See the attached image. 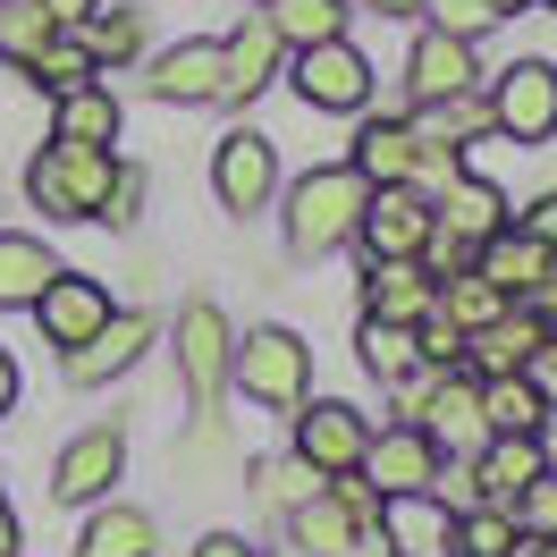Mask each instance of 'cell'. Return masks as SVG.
<instances>
[{
	"label": "cell",
	"mask_w": 557,
	"mask_h": 557,
	"mask_svg": "<svg viewBox=\"0 0 557 557\" xmlns=\"http://www.w3.org/2000/svg\"><path fill=\"white\" fill-rule=\"evenodd\" d=\"M17 406V363H9V347H0V414Z\"/></svg>",
	"instance_id": "7dc6e473"
},
{
	"label": "cell",
	"mask_w": 557,
	"mask_h": 557,
	"mask_svg": "<svg viewBox=\"0 0 557 557\" xmlns=\"http://www.w3.org/2000/svg\"><path fill=\"white\" fill-rule=\"evenodd\" d=\"M422 17H431V35H456V42H482L498 26L490 0H422Z\"/></svg>",
	"instance_id": "8d00e7d4"
},
{
	"label": "cell",
	"mask_w": 557,
	"mask_h": 557,
	"mask_svg": "<svg viewBox=\"0 0 557 557\" xmlns=\"http://www.w3.org/2000/svg\"><path fill=\"white\" fill-rule=\"evenodd\" d=\"M363 177L338 161V170H313L287 186V253L296 262H321V253H338V245L355 237V220H363Z\"/></svg>",
	"instance_id": "6da1fadb"
},
{
	"label": "cell",
	"mask_w": 557,
	"mask_h": 557,
	"mask_svg": "<svg viewBox=\"0 0 557 557\" xmlns=\"http://www.w3.org/2000/svg\"><path fill=\"white\" fill-rule=\"evenodd\" d=\"M287 532H296V549H305V557H347V549H363V516H347L330 490H313L305 507H287Z\"/></svg>",
	"instance_id": "d4e9b609"
},
{
	"label": "cell",
	"mask_w": 557,
	"mask_h": 557,
	"mask_svg": "<svg viewBox=\"0 0 557 557\" xmlns=\"http://www.w3.org/2000/svg\"><path fill=\"white\" fill-rule=\"evenodd\" d=\"M507 516H516V532H523V541H557V473H541V482L523 490Z\"/></svg>",
	"instance_id": "ab89813d"
},
{
	"label": "cell",
	"mask_w": 557,
	"mask_h": 557,
	"mask_svg": "<svg viewBox=\"0 0 557 557\" xmlns=\"http://www.w3.org/2000/svg\"><path fill=\"white\" fill-rule=\"evenodd\" d=\"M490 119L516 144H549L557 136V69L549 60H516L490 76Z\"/></svg>",
	"instance_id": "277c9868"
},
{
	"label": "cell",
	"mask_w": 557,
	"mask_h": 557,
	"mask_svg": "<svg viewBox=\"0 0 557 557\" xmlns=\"http://www.w3.org/2000/svg\"><path fill=\"white\" fill-rule=\"evenodd\" d=\"M119 473H127V440L102 422V431H85V440H69V448H60V465H51V490H60L69 507H85V498H102Z\"/></svg>",
	"instance_id": "9a60e30c"
},
{
	"label": "cell",
	"mask_w": 557,
	"mask_h": 557,
	"mask_svg": "<svg viewBox=\"0 0 557 557\" xmlns=\"http://www.w3.org/2000/svg\"><path fill=\"white\" fill-rule=\"evenodd\" d=\"M228 381L253 397V406H305V381H313V347L296 330H245L228 347Z\"/></svg>",
	"instance_id": "7a4b0ae2"
},
{
	"label": "cell",
	"mask_w": 557,
	"mask_h": 557,
	"mask_svg": "<svg viewBox=\"0 0 557 557\" xmlns=\"http://www.w3.org/2000/svg\"><path fill=\"white\" fill-rule=\"evenodd\" d=\"M549 465H541V440H482V465H473V507H516L523 490L541 482Z\"/></svg>",
	"instance_id": "ffe728a7"
},
{
	"label": "cell",
	"mask_w": 557,
	"mask_h": 557,
	"mask_svg": "<svg viewBox=\"0 0 557 557\" xmlns=\"http://www.w3.org/2000/svg\"><path fill=\"white\" fill-rule=\"evenodd\" d=\"M523 381H532V397H541V406L557 414V330L541 338V347H532V363H523Z\"/></svg>",
	"instance_id": "b9f144b4"
},
{
	"label": "cell",
	"mask_w": 557,
	"mask_h": 557,
	"mask_svg": "<svg viewBox=\"0 0 557 557\" xmlns=\"http://www.w3.org/2000/svg\"><path fill=\"white\" fill-rule=\"evenodd\" d=\"M355 473H372V490H381V498L431 490V482H440V440H431L422 422H397V431H381V440L363 448V465H355Z\"/></svg>",
	"instance_id": "8fae6325"
},
{
	"label": "cell",
	"mask_w": 557,
	"mask_h": 557,
	"mask_svg": "<svg viewBox=\"0 0 557 557\" xmlns=\"http://www.w3.org/2000/svg\"><path fill=\"white\" fill-rule=\"evenodd\" d=\"M51 271H60V262H51L42 237H0V305H35Z\"/></svg>",
	"instance_id": "4dcf8cb0"
},
{
	"label": "cell",
	"mask_w": 557,
	"mask_h": 557,
	"mask_svg": "<svg viewBox=\"0 0 557 557\" xmlns=\"http://www.w3.org/2000/svg\"><path fill=\"white\" fill-rule=\"evenodd\" d=\"M456 557H523L516 516H498V507H456Z\"/></svg>",
	"instance_id": "836d02e7"
},
{
	"label": "cell",
	"mask_w": 557,
	"mask_h": 557,
	"mask_svg": "<svg viewBox=\"0 0 557 557\" xmlns=\"http://www.w3.org/2000/svg\"><path fill=\"white\" fill-rule=\"evenodd\" d=\"M296 94H305V110H363L372 102V60L347 35L313 42V51H296Z\"/></svg>",
	"instance_id": "ba28073f"
},
{
	"label": "cell",
	"mask_w": 557,
	"mask_h": 557,
	"mask_svg": "<svg viewBox=\"0 0 557 557\" xmlns=\"http://www.w3.org/2000/svg\"><path fill=\"white\" fill-rule=\"evenodd\" d=\"M195 557H253V549H245L237 532H203V541H195Z\"/></svg>",
	"instance_id": "f6af8a7d"
},
{
	"label": "cell",
	"mask_w": 557,
	"mask_h": 557,
	"mask_svg": "<svg viewBox=\"0 0 557 557\" xmlns=\"http://www.w3.org/2000/svg\"><path fill=\"white\" fill-rule=\"evenodd\" d=\"M278 557H305V549H278Z\"/></svg>",
	"instance_id": "816d5d0a"
},
{
	"label": "cell",
	"mask_w": 557,
	"mask_h": 557,
	"mask_svg": "<svg viewBox=\"0 0 557 557\" xmlns=\"http://www.w3.org/2000/svg\"><path fill=\"white\" fill-rule=\"evenodd\" d=\"M414 161H422V136H414V127L372 119V127L355 136V161H347V170L363 177V186H414Z\"/></svg>",
	"instance_id": "7402d4cb"
},
{
	"label": "cell",
	"mask_w": 557,
	"mask_h": 557,
	"mask_svg": "<svg viewBox=\"0 0 557 557\" xmlns=\"http://www.w3.org/2000/svg\"><path fill=\"white\" fill-rule=\"evenodd\" d=\"M253 482H262V498H278V507H305L321 490V473L305 456H271V465H253Z\"/></svg>",
	"instance_id": "74e56055"
},
{
	"label": "cell",
	"mask_w": 557,
	"mask_h": 557,
	"mask_svg": "<svg viewBox=\"0 0 557 557\" xmlns=\"http://www.w3.org/2000/svg\"><path fill=\"white\" fill-rule=\"evenodd\" d=\"M42 17H51V26H76V17H94V9H102V0H35Z\"/></svg>",
	"instance_id": "ee69618b"
},
{
	"label": "cell",
	"mask_w": 557,
	"mask_h": 557,
	"mask_svg": "<svg viewBox=\"0 0 557 557\" xmlns=\"http://www.w3.org/2000/svg\"><path fill=\"white\" fill-rule=\"evenodd\" d=\"M414 355L431 363V372H456V355H465V330H456V321L431 305V313L414 321Z\"/></svg>",
	"instance_id": "f35d334b"
},
{
	"label": "cell",
	"mask_w": 557,
	"mask_h": 557,
	"mask_svg": "<svg viewBox=\"0 0 557 557\" xmlns=\"http://www.w3.org/2000/svg\"><path fill=\"white\" fill-rule=\"evenodd\" d=\"M152 102H220V42H177L152 60Z\"/></svg>",
	"instance_id": "603a6c76"
},
{
	"label": "cell",
	"mask_w": 557,
	"mask_h": 557,
	"mask_svg": "<svg viewBox=\"0 0 557 557\" xmlns=\"http://www.w3.org/2000/svg\"><path fill=\"white\" fill-rule=\"evenodd\" d=\"M60 35V26H51V17H42L35 0H0V51H9V60H17V69H26V60H35L42 42Z\"/></svg>",
	"instance_id": "d590c367"
},
{
	"label": "cell",
	"mask_w": 557,
	"mask_h": 557,
	"mask_svg": "<svg viewBox=\"0 0 557 557\" xmlns=\"http://www.w3.org/2000/svg\"><path fill=\"white\" fill-rule=\"evenodd\" d=\"M541 338H549V330H541V313H532V305H507L490 330H473V338H465V355H456V363H473L482 381H498V372H523Z\"/></svg>",
	"instance_id": "d6986e66"
},
{
	"label": "cell",
	"mask_w": 557,
	"mask_h": 557,
	"mask_svg": "<svg viewBox=\"0 0 557 557\" xmlns=\"http://www.w3.org/2000/svg\"><path fill=\"white\" fill-rule=\"evenodd\" d=\"M490 9H498V17H507V9H523V0H490Z\"/></svg>",
	"instance_id": "f907efd6"
},
{
	"label": "cell",
	"mask_w": 557,
	"mask_h": 557,
	"mask_svg": "<svg viewBox=\"0 0 557 557\" xmlns=\"http://www.w3.org/2000/svg\"><path fill=\"white\" fill-rule=\"evenodd\" d=\"M422 237H431V203H422L414 186H372L363 195V220H355L363 262H414Z\"/></svg>",
	"instance_id": "5b68a950"
},
{
	"label": "cell",
	"mask_w": 557,
	"mask_h": 557,
	"mask_svg": "<svg viewBox=\"0 0 557 557\" xmlns=\"http://www.w3.org/2000/svg\"><path fill=\"white\" fill-rule=\"evenodd\" d=\"M431 228L456 237V245H482V237L507 228V195H498L490 177H465V170H456L448 186H440V203H431Z\"/></svg>",
	"instance_id": "2e32d148"
},
{
	"label": "cell",
	"mask_w": 557,
	"mask_h": 557,
	"mask_svg": "<svg viewBox=\"0 0 557 557\" xmlns=\"http://www.w3.org/2000/svg\"><path fill=\"white\" fill-rule=\"evenodd\" d=\"M0 557H17V516H9V498H0Z\"/></svg>",
	"instance_id": "681fc988"
},
{
	"label": "cell",
	"mask_w": 557,
	"mask_h": 557,
	"mask_svg": "<svg viewBox=\"0 0 557 557\" xmlns=\"http://www.w3.org/2000/svg\"><path fill=\"white\" fill-rule=\"evenodd\" d=\"M363 313L372 321H422L431 313V271L422 262H372L363 271Z\"/></svg>",
	"instance_id": "484cf974"
},
{
	"label": "cell",
	"mask_w": 557,
	"mask_h": 557,
	"mask_svg": "<svg viewBox=\"0 0 557 557\" xmlns=\"http://www.w3.org/2000/svg\"><path fill=\"white\" fill-rule=\"evenodd\" d=\"M35 321H42V338L69 355L85 347L94 330L110 321V296H102V278H85V271H51L42 278V296H35Z\"/></svg>",
	"instance_id": "9c48e42d"
},
{
	"label": "cell",
	"mask_w": 557,
	"mask_h": 557,
	"mask_svg": "<svg viewBox=\"0 0 557 557\" xmlns=\"http://www.w3.org/2000/svg\"><path fill=\"white\" fill-rule=\"evenodd\" d=\"M278 51H287V42L271 35V17L245 9V26L220 42V102H253V94L278 76Z\"/></svg>",
	"instance_id": "5bb4252c"
},
{
	"label": "cell",
	"mask_w": 557,
	"mask_h": 557,
	"mask_svg": "<svg viewBox=\"0 0 557 557\" xmlns=\"http://www.w3.org/2000/svg\"><path fill=\"white\" fill-rule=\"evenodd\" d=\"M355 347H363V372L372 381H406V372H422V355H414V321H372L363 313V330H355Z\"/></svg>",
	"instance_id": "f546056e"
},
{
	"label": "cell",
	"mask_w": 557,
	"mask_h": 557,
	"mask_svg": "<svg viewBox=\"0 0 557 557\" xmlns=\"http://www.w3.org/2000/svg\"><path fill=\"white\" fill-rule=\"evenodd\" d=\"M110 177H119L110 152H69V144H51V152H35V170H26V195H35V211H51V220H94L102 195H110Z\"/></svg>",
	"instance_id": "3957f363"
},
{
	"label": "cell",
	"mask_w": 557,
	"mask_h": 557,
	"mask_svg": "<svg viewBox=\"0 0 557 557\" xmlns=\"http://www.w3.org/2000/svg\"><path fill=\"white\" fill-rule=\"evenodd\" d=\"M431 305H440V313H448L456 330H465V338H473V330H490V321L507 313V296H498V287H490L482 271H456L448 287H431Z\"/></svg>",
	"instance_id": "1f68e13d"
},
{
	"label": "cell",
	"mask_w": 557,
	"mask_h": 557,
	"mask_svg": "<svg viewBox=\"0 0 557 557\" xmlns=\"http://www.w3.org/2000/svg\"><path fill=\"white\" fill-rule=\"evenodd\" d=\"M414 422L431 431V440H440V448H482V440H490V431H482V388L456 381V372H440V381L422 388Z\"/></svg>",
	"instance_id": "44dd1931"
},
{
	"label": "cell",
	"mask_w": 557,
	"mask_h": 557,
	"mask_svg": "<svg viewBox=\"0 0 557 557\" xmlns=\"http://www.w3.org/2000/svg\"><path fill=\"white\" fill-rule=\"evenodd\" d=\"M136 203H144V177L127 170V161H119V177H110V195H102V211H94V220H110V228H127V220H136Z\"/></svg>",
	"instance_id": "60d3db41"
},
{
	"label": "cell",
	"mask_w": 557,
	"mask_h": 557,
	"mask_svg": "<svg viewBox=\"0 0 557 557\" xmlns=\"http://www.w3.org/2000/svg\"><path fill=\"white\" fill-rule=\"evenodd\" d=\"M516 228H532V237H541V245H549V253H557V195H541V203L523 211Z\"/></svg>",
	"instance_id": "7bdbcfd3"
},
{
	"label": "cell",
	"mask_w": 557,
	"mask_h": 557,
	"mask_svg": "<svg viewBox=\"0 0 557 557\" xmlns=\"http://www.w3.org/2000/svg\"><path fill=\"white\" fill-rule=\"evenodd\" d=\"M228 347H237V330H228V313L195 296V305L177 313V372H186V397H195L203 414H211V397L228 388Z\"/></svg>",
	"instance_id": "8992f818"
},
{
	"label": "cell",
	"mask_w": 557,
	"mask_h": 557,
	"mask_svg": "<svg viewBox=\"0 0 557 557\" xmlns=\"http://www.w3.org/2000/svg\"><path fill=\"white\" fill-rule=\"evenodd\" d=\"M381 549L397 557H456V507H440L431 490H406V498H381Z\"/></svg>",
	"instance_id": "7c38bea8"
},
{
	"label": "cell",
	"mask_w": 557,
	"mask_h": 557,
	"mask_svg": "<svg viewBox=\"0 0 557 557\" xmlns=\"http://www.w3.org/2000/svg\"><path fill=\"white\" fill-rule=\"evenodd\" d=\"M532 440H541V465L557 473V414H541V431H532Z\"/></svg>",
	"instance_id": "bcb514c9"
},
{
	"label": "cell",
	"mask_w": 557,
	"mask_h": 557,
	"mask_svg": "<svg viewBox=\"0 0 557 557\" xmlns=\"http://www.w3.org/2000/svg\"><path fill=\"white\" fill-rule=\"evenodd\" d=\"M549 9H557V0H549Z\"/></svg>",
	"instance_id": "f5cc1de1"
},
{
	"label": "cell",
	"mask_w": 557,
	"mask_h": 557,
	"mask_svg": "<svg viewBox=\"0 0 557 557\" xmlns=\"http://www.w3.org/2000/svg\"><path fill=\"white\" fill-rule=\"evenodd\" d=\"M76 42H85V60H94V69H110V60H136L144 17H136V9H94V17H76Z\"/></svg>",
	"instance_id": "d6a6232c"
},
{
	"label": "cell",
	"mask_w": 557,
	"mask_h": 557,
	"mask_svg": "<svg viewBox=\"0 0 557 557\" xmlns=\"http://www.w3.org/2000/svg\"><path fill=\"white\" fill-rule=\"evenodd\" d=\"M363 448H372V431H363V414H355V406H338V397H321V406H305V414H296V456L313 465L321 482H330V473H355V465H363Z\"/></svg>",
	"instance_id": "30bf717a"
},
{
	"label": "cell",
	"mask_w": 557,
	"mask_h": 557,
	"mask_svg": "<svg viewBox=\"0 0 557 557\" xmlns=\"http://www.w3.org/2000/svg\"><path fill=\"white\" fill-rule=\"evenodd\" d=\"M26 76H35V85L51 94V102H60V94H76V85H94V60H85V42L51 35V42L35 51V60H26Z\"/></svg>",
	"instance_id": "e575fe53"
},
{
	"label": "cell",
	"mask_w": 557,
	"mask_h": 557,
	"mask_svg": "<svg viewBox=\"0 0 557 557\" xmlns=\"http://www.w3.org/2000/svg\"><path fill=\"white\" fill-rule=\"evenodd\" d=\"M262 17H271V35L296 42V51H313V42H338V35H347V0H271Z\"/></svg>",
	"instance_id": "f1b7e54d"
},
{
	"label": "cell",
	"mask_w": 557,
	"mask_h": 557,
	"mask_svg": "<svg viewBox=\"0 0 557 557\" xmlns=\"http://www.w3.org/2000/svg\"><path fill=\"white\" fill-rule=\"evenodd\" d=\"M211 186H220V203H228V211H262V203H271V186H278L271 136H253V127L220 136V152H211Z\"/></svg>",
	"instance_id": "4fadbf2b"
},
{
	"label": "cell",
	"mask_w": 557,
	"mask_h": 557,
	"mask_svg": "<svg viewBox=\"0 0 557 557\" xmlns=\"http://www.w3.org/2000/svg\"><path fill=\"white\" fill-rule=\"evenodd\" d=\"M473 388H482V431H490V440H532L541 414H549L523 372H498V381H473Z\"/></svg>",
	"instance_id": "4316f807"
},
{
	"label": "cell",
	"mask_w": 557,
	"mask_h": 557,
	"mask_svg": "<svg viewBox=\"0 0 557 557\" xmlns=\"http://www.w3.org/2000/svg\"><path fill=\"white\" fill-rule=\"evenodd\" d=\"M363 9H381V17H422V0H363Z\"/></svg>",
	"instance_id": "c3c4849f"
},
{
	"label": "cell",
	"mask_w": 557,
	"mask_h": 557,
	"mask_svg": "<svg viewBox=\"0 0 557 557\" xmlns=\"http://www.w3.org/2000/svg\"><path fill=\"white\" fill-rule=\"evenodd\" d=\"M473 271H482L490 287L507 296V305H532V296H541V287L557 278V253H549L541 237H532V228H516V220H507L498 237H482V245H473Z\"/></svg>",
	"instance_id": "52a82bcc"
},
{
	"label": "cell",
	"mask_w": 557,
	"mask_h": 557,
	"mask_svg": "<svg viewBox=\"0 0 557 557\" xmlns=\"http://www.w3.org/2000/svg\"><path fill=\"white\" fill-rule=\"evenodd\" d=\"M406 85H414V102H465L482 85V60H473V42H456V35H422L414 60H406Z\"/></svg>",
	"instance_id": "e0dca14e"
},
{
	"label": "cell",
	"mask_w": 557,
	"mask_h": 557,
	"mask_svg": "<svg viewBox=\"0 0 557 557\" xmlns=\"http://www.w3.org/2000/svg\"><path fill=\"white\" fill-rule=\"evenodd\" d=\"M51 144H69V152H110V144H119V94H102V85H76V94H60Z\"/></svg>",
	"instance_id": "cb8c5ba5"
},
{
	"label": "cell",
	"mask_w": 557,
	"mask_h": 557,
	"mask_svg": "<svg viewBox=\"0 0 557 557\" xmlns=\"http://www.w3.org/2000/svg\"><path fill=\"white\" fill-rule=\"evenodd\" d=\"M152 549H161V532H152V516L127 507V498H110L102 516L85 523V541H76V557H152Z\"/></svg>",
	"instance_id": "83f0119b"
},
{
	"label": "cell",
	"mask_w": 557,
	"mask_h": 557,
	"mask_svg": "<svg viewBox=\"0 0 557 557\" xmlns=\"http://www.w3.org/2000/svg\"><path fill=\"white\" fill-rule=\"evenodd\" d=\"M144 347H152V321H144V313H110L85 347H69V381L76 388H102V381H119Z\"/></svg>",
	"instance_id": "ac0fdd59"
}]
</instances>
